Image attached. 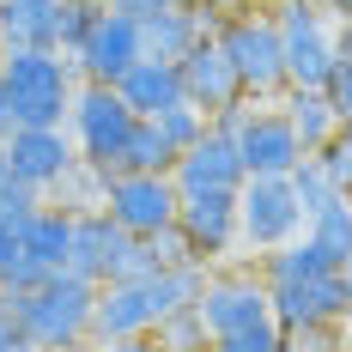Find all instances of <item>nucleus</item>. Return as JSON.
Listing matches in <instances>:
<instances>
[{
  "mask_svg": "<svg viewBox=\"0 0 352 352\" xmlns=\"http://www.w3.org/2000/svg\"><path fill=\"white\" fill-rule=\"evenodd\" d=\"M85 6H109V0H85Z\"/></svg>",
  "mask_w": 352,
  "mask_h": 352,
  "instance_id": "79ce46f5",
  "label": "nucleus"
},
{
  "mask_svg": "<svg viewBox=\"0 0 352 352\" xmlns=\"http://www.w3.org/2000/svg\"><path fill=\"white\" fill-rule=\"evenodd\" d=\"M176 231H182V243L195 249L201 267H219L225 255L243 249V231H237V195H182Z\"/></svg>",
  "mask_w": 352,
  "mask_h": 352,
  "instance_id": "4468645a",
  "label": "nucleus"
},
{
  "mask_svg": "<svg viewBox=\"0 0 352 352\" xmlns=\"http://www.w3.org/2000/svg\"><path fill=\"white\" fill-rule=\"evenodd\" d=\"M212 31H219V12H212V6H158V12L140 19V55L146 61L182 67Z\"/></svg>",
  "mask_w": 352,
  "mask_h": 352,
  "instance_id": "dca6fc26",
  "label": "nucleus"
},
{
  "mask_svg": "<svg viewBox=\"0 0 352 352\" xmlns=\"http://www.w3.org/2000/svg\"><path fill=\"white\" fill-rule=\"evenodd\" d=\"M134 128H140V116L122 104L116 85H85V79H79V98H73V109H67V134H73L79 158H85L91 170H104V176L122 170Z\"/></svg>",
  "mask_w": 352,
  "mask_h": 352,
  "instance_id": "39448f33",
  "label": "nucleus"
},
{
  "mask_svg": "<svg viewBox=\"0 0 352 352\" xmlns=\"http://www.w3.org/2000/svg\"><path fill=\"white\" fill-rule=\"evenodd\" d=\"M340 55L352 61V19H340Z\"/></svg>",
  "mask_w": 352,
  "mask_h": 352,
  "instance_id": "58836bf2",
  "label": "nucleus"
},
{
  "mask_svg": "<svg viewBox=\"0 0 352 352\" xmlns=\"http://www.w3.org/2000/svg\"><path fill=\"white\" fill-rule=\"evenodd\" d=\"M152 340H158V352H207V346H212V334H207V322H201L195 304H188V310H176Z\"/></svg>",
  "mask_w": 352,
  "mask_h": 352,
  "instance_id": "a878e982",
  "label": "nucleus"
},
{
  "mask_svg": "<svg viewBox=\"0 0 352 352\" xmlns=\"http://www.w3.org/2000/svg\"><path fill=\"white\" fill-rule=\"evenodd\" d=\"M340 285H346V322H352V261L340 267Z\"/></svg>",
  "mask_w": 352,
  "mask_h": 352,
  "instance_id": "ea45409f",
  "label": "nucleus"
},
{
  "mask_svg": "<svg viewBox=\"0 0 352 352\" xmlns=\"http://www.w3.org/2000/svg\"><path fill=\"white\" fill-rule=\"evenodd\" d=\"M292 188H298V201H304V225H310V212H322L334 195H340V182L328 176V164H322L316 152H310V158L292 170Z\"/></svg>",
  "mask_w": 352,
  "mask_h": 352,
  "instance_id": "b1692460",
  "label": "nucleus"
},
{
  "mask_svg": "<svg viewBox=\"0 0 352 352\" xmlns=\"http://www.w3.org/2000/svg\"><path fill=\"white\" fill-rule=\"evenodd\" d=\"M170 176H176L182 195H237V188L249 182L243 152H237V134H231L225 122H207V134L176 158Z\"/></svg>",
  "mask_w": 352,
  "mask_h": 352,
  "instance_id": "ddd939ff",
  "label": "nucleus"
},
{
  "mask_svg": "<svg viewBox=\"0 0 352 352\" xmlns=\"http://www.w3.org/2000/svg\"><path fill=\"white\" fill-rule=\"evenodd\" d=\"M219 122L237 134V152H243L249 176H292L310 158L304 140L292 134V122H285L280 104H243V109H231V116H219Z\"/></svg>",
  "mask_w": 352,
  "mask_h": 352,
  "instance_id": "1a4fd4ad",
  "label": "nucleus"
},
{
  "mask_svg": "<svg viewBox=\"0 0 352 352\" xmlns=\"http://www.w3.org/2000/svg\"><path fill=\"white\" fill-rule=\"evenodd\" d=\"M316 158L328 164V176L340 182V195H352V122H340V134H334V140L322 146Z\"/></svg>",
  "mask_w": 352,
  "mask_h": 352,
  "instance_id": "7c9ffc66",
  "label": "nucleus"
},
{
  "mask_svg": "<svg viewBox=\"0 0 352 352\" xmlns=\"http://www.w3.org/2000/svg\"><path fill=\"white\" fill-rule=\"evenodd\" d=\"M67 61L79 67L85 85H122V73L134 67V61H146V55H140V19L122 12V6H98L85 43L73 49Z\"/></svg>",
  "mask_w": 352,
  "mask_h": 352,
  "instance_id": "9b49d317",
  "label": "nucleus"
},
{
  "mask_svg": "<svg viewBox=\"0 0 352 352\" xmlns=\"http://www.w3.org/2000/svg\"><path fill=\"white\" fill-rule=\"evenodd\" d=\"M195 310L207 322V334L219 340V334H237L255 322H274V292L261 280V267H212Z\"/></svg>",
  "mask_w": 352,
  "mask_h": 352,
  "instance_id": "9d476101",
  "label": "nucleus"
},
{
  "mask_svg": "<svg viewBox=\"0 0 352 352\" xmlns=\"http://www.w3.org/2000/svg\"><path fill=\"white\" fill-rule=\"evenodd\" d=\"M0 61H6V49H0Z\"/></svg>",
  "mask_w": 352,
  "mask_h": 352,
  "instance_id": "37998d69",
  "label": "nucleus"
},
{
  "mask_svg": "<svg viewBox=\"0 0 352 352\" xmlns=\"http://www.w3.org/2000/svg\"><path fill=\"white\" fill-rule=\"evenodd\" d=\"M237 231H243L249 255H274L304 237V201H298L292 176H249L237 188Z\"/></svg>",
  "mask_w": 352,
  "mask_h": 352,
  "instance_id": "0eeeda50",
  "label": "nucleus"
},
{
  "mask_svg": "<svg viewBox=\"0 0 352 352\" xmlns=\"http://www.w3.org/2000/svg\"><path fill=\"white\" fill-rule=\"evenodd\" d=\"M304 237H310L334 267H346V261H352V195H334L322 212H310Z\"/></svg>",
  "mask_w": 352,
  "mask_h": 352,
  "instance_id": "4be33fe9",
  "label": "nucleus"
},
{
  "mask_svg": "<svg viewBox=\"0 0 352 352\" xmlns=\"http://www.w3.org/2000/svg\"><path fill=\"white\" fill-rule=\"evenodd\" d=\"M67 274H79V280H91V285H109V280L158 274V267H152V249H146L140 237H128L109 212H73Z\"/></svg>",
  "mask_w": 352,
  "mask_h": 352,
  "instance_id": "423d86ee",
  "label": "nucleus"
},
{
  "mask_svg": "<svg viewBox=\"0 0 352 352\" xmlns=\"http://www.w3.org/2000/svg\"><path fill=\"white\" fill-rule=\"evenodd\" d=\"M104 212L128 231V237H164L176 231V212H182V188L170 170H116L104 188Z\"/></svg>",
  "mask_w": 352,
  "mask_h": 352,
  "instance_id": "6e6552de",
  "label": "nucleus"
},
{
  "mask_svg": "<svg viewBox=\"0 0 352 352\" xmlns=\"http://www.w3.org/2000/svg\"><path fill=\"white\" fill-rule=\"evenodd\" d=\"M104 188H109V176L91 170V164L79 158V170L55 188V207H67V212H104Z\"/></svg>",
  "mask_w": 352,
  "mask_h": 352,
  "instance_id": "5701e85b",
  "label": "nucleus"
},
{
  "mask_svg": "<svg viewBox=\"0 0 352 352\" xmlns=\"http://www.w3.org/2000/svg\"><path fill=\"white\" fill-rule=\"evenodd\" d=\"M6 310L36 352H85L98 340V285L79 274H49L31 292H12Z\"/></svg>",
  "mask_w": 352,
  "mask_h": 352,
  "instance_id": "f257e3e1",
  "label": "nucleus"
},
{
  "mask_svg": "<svg viewBox=\"0 0 352 352\" xmlns=\"http://www.w3.org/2000/svg\"><path fill=\"white\" fill-rule=\"evenodd\" d=\"M12 255H19V225H6V219H0V274L12 267Z\"/></svg>",
  "mask_w": 352,
  "mask_h": 352,
  "instance_id": "c9c22d12",
  "label": "nucleus"
},
{
  "mask_svg": "<svg viewBox=\"0 0 352 352\" xmlns=\"http://www.w3.org/2000/svg\"><path fill=\"white\" fill-rule=\"evenodd\" d=\"M36 207H43V195H31V188L12 176V158H6V140H0V219H6V225H25Z\"/></svg>",
  "mask_w": 352,
  "mask_h": 352,
  "instance_id": "cd10ccee",
  "label": "nucleus"
},
{
  "mask_svg": "<svg viewBox=\"0 0 352 352\" xmlns=\"http://www.w3.org/2000/svg\"><path fill=\"white\" fill-rule=\"evenodd\" d=\"M274 322L280 328H316V322H346V285L340 267L328 274H298V280H274Z\"/></svg>",
  "mask_w": 352,
  "mask_h": 352,
  "instance_id": "2eb2a0df",
  "label": "nucleus"
},
{
  "mask_svg": "<svg viewBox=\"0 0 352 352\" xmlns=\"http://www.w3.org/2000/svg\"><path fill=\"white\" fill-rule=\"evenodd\" d=\"M0 85L12 98L19 128H67V109L79 98V67L61 49H6Z\"/></svg>",
  "mask_w": 352,
  "mask_h": 352,
  "instance_id": "f03ea898",
  "label": "nucleus"
},
{
  "mask_svg": "<svg viewBox=\"0 0 352 352\" xmlns=\"http://www.w3.org/2000/svg\"><path fill=\"white\" fill-rule=\"evenodd\" d=\"M67 249H73V212L43 201V207L19 225V255L36 261L43 274H67Z\"/></svg>",
  "mask_w": 352,
  "mask_h": 352,
  "instance_id": "aec40b11",
  "label": "nucleus"
},
{
  "mask_svg": "<svg viewBox=\"0 0 352 352\" xmlns=\"http://www.w3.org/2000/svg\"><path fill=\"white\" fill-rule=\"evenodd\" d=\"M6 158H12V176L43 201H55V188L79 170V146H73L67 128H12Z\"/></svg>",
  "mask_w": 352,
  "mask_h": 352,
  "instance_id": "f8f14e48",
  "label": "nucleus"
},
{
  "mask_svg": "<svg viewBox=\"0 0 352 352\" xmlns=\"http://www.w3.org/2000/svg\"><path fill=\"white\" fill-rule=\"evenodd\" d=\"M182 98L201 109L207 122H219V116H231V109H243V79H237V67L225 61V49H219V36H207L188 61H182Z\"/></svg>",
  "mask_w": 352,
  "mask_h": 352,
  "instance_id": "f3484780",
  "label": "nucleus"
},
{
  "mask_svg": "<svg viewBox=\"0 0 352 352\" xmlns=\"http://www.w3.org/2000/svg\"><path fill=\"white\" fill-rule=\"evenodd\" d=\"M85 352H158V340H91Z\"/></svg>",
  "mask_w": 352,
  "mask_h": 352,
  "instance_id": "f704fd0d",
  "label": "nucleus"
},
{
  "mask_svg": "<svg viewBox=\"0 0 352 352\" xmlns=\"http://www.w3.org/2000/svg\"><path fill=\"white\" fill-rule=\"evenodd\" d=\"M158 134H164V140H170V152L182 158L188 146L207 134V116H201L195 104H176V109H164V116H158Z\"/></svg>",
  "mask_w": 352,
  "mask_h": 352,
  "instance_id": "c85d7f7f",
  "label": "nucleus"
},
{
  "mask_svg": "<svg viewBox=\"0 0 352 352\" xmlns=\"http://www.w3.org/2000/svg\"><path fill=\"white\" fill-rule=\"evenodd\" d=\"M274 25L285 43V79L322 91L340 67V19L328 12V0H274Z\"/></svg>",
  "mask_w": 352,
  "mask_h": 352,
  "instance_id": "20e7f679",
  "label": "nucleus"
},
{
  "mask_svg": "<svg viewBox=\"0 0 352 352\" xmlns=\"http://www.w3.org/2000/svg\"><path fill=\"white\" fill-rule=\"evenodd\" d=\"M12 128H19V122H12V98H6V85H0V140H6Z\"/></svg>",
  "mask_w": 352,
  "mask_h": 352,
  "instance_id": "4c0bfd02",
  "label": "nucleus"
},
{
  "mask_svg": "<svg viewBox=\"0 0 352 352\" xmlns=\"http://www.w3.org/2000/svg\"><path fill=\"white\" fill-rule=\"evenodd\" d=\"M109 6H122V12L146 19V12H158V6H201V0H109Z\"/></svg>",
  "mask_w": 352,
  "mask_h": 352,
  "instance_id": "72a5a7b5",
  "label": "nucleus"
},
{
  "mask_svg": "<svg viewBox=\"0 0 352 352\" xmlns=\"http://www.w3.org/2000/svg\"><path fill=\"white\" fill-rule=\"evenodd\" d=\"M285 122H292V134L304 140V152H322V146L340 134V109L328 104V91H304V85H292L280 98Z\"/></svg>",
  "mask_w": 352,
  "mask_h": 352,
  "instance_id": "412c9836",
  "label": "nucleus"
},
{
  "mask_svg": "<svg viewBox=\"0 0 352 352\" xmlns=\"http://www.w3.org/2000/svg\"><path fill=\"white\" fill-rule=\"evenodd\" d=\"M19 340H25V334H19V322H12V310H6V298H0V352H12Z\"/></svg>",
  "mask_w": 352,
  "mask_h": 352,
  "instance_id": "e433bc0d",
  "label": "nucleus"
},
{
  "mask_svg": "<svg viewBox=\"0 0 352 352\" xmlns=\"http://www.w3.org/2000/svg\"><path fill=\"white\" fill-rule=\"evenodd\" d=\"M91 19H98V6H85V0H67V19H61V55H73V49L85 43Z\"/></svg>",
  "mask_w": 352,
  "mask_h": 352,
  "instance_id": "2f4dec72",
  "label": "nucleus"
},
{
  "mask_svg": "<svg viewBox=\"0 0 352 352\" xmlns=\"http://www.w3.org/2000/svg\"><path fill=\"white\" fill-rule=\"evenodd\" d=\"M328 12L334 19H352V0H328Z\"/></svg>",
  "mask_w": 352,
  "mask_h": 352,
  "instance_id": "a19ab883",
  "label": "nucleus"
},
{
  "mask_svg": "<svg viewBox=\"0 0 352 352\" xmlns=\"http://www.w3.org/2000/svg\"><path fill=\"white\" fill-rule=\"evenodd\" d=\"M122 170H176V152H170V140L158 134V122H140V128H134Z\"/></svg>",
  "mask_w": 352,
  "mask_h": 352,
  "instance_id": "393cba45",
  "label": "nucleus"
},
{
  "mask_svg": "<svg viewBox=\"0 0 352 352\" xmlns=\"http://www.w3.org/2000/svg\"><path fill=\"white\" fill-rule=\"evenodd\" d=\"M280 352H352L346 322H316V328H280Z\"/></svg>",
  "mask_w": 352,
  "mask_h": 352,
  "instance_id": "bb28decb",
  "label": "nucleus"
},
{
  "mask_svg": "<svg viewBox=\"0 0 352 352\" xmlns=\"http://www.w3.org/2000/svg\"><path fill=\"white\" fill-rule=\"evenodd\" d=\"M212 36H219L225 61L237 67L249 104H280L292 91V79H285V43H280L274 12H231V19H219Z\"/></svg>",
  "mask_w": 352,
  "mask_h": 352,
  "instance_id": "7ed1b4c3",
  "label": "nucleus"
},
{
  "mask_svg": "<svg viewBox=\"0 0 352 352\" xmlns=\"http://www.w3.org/2000/svg\"><path fill=\"white\" fill-rule=\"evenodd\" d=\"M207 352H280V322H255V328H237V334H219Z\"/></svg>",
  "mask_w": 352,
  "mask_h": 352,
  "instance_id": "c756f323",
  "label": "nucleus"
},
{
  "mask_svg": "<svg viewBox=\"0 0 352 352\" xmlns=\"http://www.w3.org/2000/svg\"><path fill=\"white\" fill-rule=\"evenodd\" d=\"M67 0H0V49H61Z\"/></svg>",
  "mask_w": 352,
  "mask_h": 352,
  "instance_id": "a211bd4d",
  "label": "nucleus"
},
{
  "mask_svg": "<svg viewBox=\"0 0 352 352\" xmlns=\"http://www.w3.org/2000/svg\"><path fill=\"white\" fill-rule=\"evenodd\" d=\"M201 6H212L219 19H231V12H274V0H201Z\"/></svg>",
  "mask_w": 352,
  "mask_h": 352,
  "instance_id": "473e14b6",
  "label": "nucleus"
},
{
  "mask_svg": "<svg viewBox=\"0 0 352 352\" xmlns=\"http://www.w3.org/2000/svg\"><path fill=\"white\" fill-rule=\"evenodd\" d=\"M122 104L134 109L140 122H158L164 109H176V104H188L182 98V67H170V61H134V67L122 73Z\"/></svg>",
  "mask_w": 352,
  "mask_h": 352,
  "instance_id": "6ab92c4d",
  "label": "nucleus"
}]
</instances>
